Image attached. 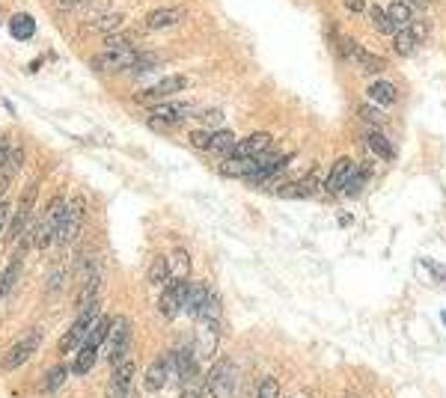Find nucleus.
Segmentation results:
<instances>
[{
    "label": "nucleus",
    "instance_id": "nucleus-1",
    "mask_svg": "<svg viewBox=\"0 0 446 398\" xmlns=\"http://www.w3.org/2000/svg\"><path fill=\"white\" fill-rule=\"evenodd\" d=\"M238 386H241L238 366L229 357H223L211 366V372L202 384V395L205 398H238Z\"/></svg>",
    "mask_w": 446,
    "mask_h": 398
},
{
    "label": "nucleus",
    "instance_id": "nucleus-2",
    "mask_svg": "<svg viewBox=\"0 0 446 398\" xmlns=\"http://www.w3.org/2000/svg\"><path fill=\"white\" fill-rule=\"evenodd\" d=\"M193 113H196V107L191 102H164V104L152 107L149 125L155 131H167V128H176V125H182L185 119H191Z\"/></svg>",
    "mask_w": 446,
    "mask_h": 398
},
{
    "label": "nucleus",
    "instance_id": "nucleus-3",
    "mask_svg": "<svg viewBox=\"0 0 446 398\" xmlns=\"http://www.w3.org/2000/svg\"><path fill=\"white\" fill-rule=\"evenodd\" d=\"M62 208H66V196H54L51 205L45 208V214L39 217V223H33V241H36V247H48V244H54V235H57Z\"/></svg>",
    "mask_w": 446,
    "mask_h": 398
},
{
    "label": "nucleus",
    "instance_id": "nucleus-4",
    "mask_svg": "<svg viewBox=\"0 0 446 398\" xmlns=\"http://www.w3.org/2000/svg\"><path fill=\"white\" fill-rule=\"evenodd\" d=\"M80 223H84V199H71L62 208V217H60V226H57V235H54V247H66L78 238L80 232Z\"/></svg>",
    "mask_w": 446,
    "mask_h": 398
},
{
    "label": "nucleus",
    "instance_id": "nucleus-5",
    "mask_svg": "<svg viewBox=\"0 0 446 398\" xmlns=\"http://www.w3.org/2000/svg\"><path fill=\"white\" fill-rule=\"evenodd\" d=\"M39 345H42V330L39 327H33V330H27L24 336H18L15 339V345L6 351V357H3V372H12V368H18V366H24L27 360H30L36 351H39Z\"/></svg>",
    "mask_w": 446,
    "mask_h": 398
},
{
    "label": "nucleus",
    "instance_id": "nucleus-6",
    "mask_svg": "<svg viewBox=\"0 0 446 398\" xmlns=\"http://www.w3.org/2000/svg\"><path fill=\"white\" fill-rule=\"evenodd\" d=\"M107 363L116 366V363H122L125 354H128V345H131V321L128 318H119V321H113V327L110 333H107Z\"/></svg>",
    "mask_w": 446,
    "mask_h": 398
},
{
    "label": "nucleus",
    "instance_id": "nucleus-7",
    "mask_svg": "<svg viewBox=\"0 0 446 398\" xmlns=\"http://www.w3.org/2000/svg\"><path fill=\"white\" fill-rule=\"evenodd\" d=\"M185 283L187 279H169L161 292V301H158V312L164 315L167 321H173L178 312H182V301H185Z\"/></svg>",
    "mask_w": 446,
    "mask_h": 398
},
{
    "label": "nucleus",
    "instance_id": "nucleus-8",
    "mask_svg": "<svg viewBox=\"0 0 446 398\" xmlns=\"http://www.w3.org/2000/svg\"><path fill=\"white\" fill-rule=\"evenodd\" d=\"M131 381H134V363H131V360L116 363L113 375H110V384H107V398H128Z\"/></svg>",
    "mask_w": 446,
    "mask_h": 398
},
{
    "label": "nucleus",
    "instance_id": "nucleus-9",
    "mask_svg": "<svg viewBox=\"0 0 446 398\" xmlns=\"http://www.w3.org/2000/svg\"><path fill=\"white\" fill-rule=\"evenodd\" d=\"M185 86H187V78L176 75V78H167V80H161V84H155V86H149V89H143V93H137V95H134V102L152 104V102H161V98H169L173 93H178V89H185Z\"/></svg>",
    "mask_w": 446,
    "mask_h": 398
},
{
    "label": "nucleus",
    "instance_id": "nucleus-10",
    "mask_svg": "<svg viewBox=\"0 0 446 398\" xmlns=\"http://www.w3.org/2000/svg\"><path fill=\"white\" fill-rule=\"evenodd\" d=\"M140 60V51H134V48H113V51H107L102 54V57L95 60V66L98 69H107V71H119V69H134V62Z\"/></svg>",
    "mask_w": 446,
    "mask_h": 398
},
{
    "label": "nucleus",
    "instance_id": "nucleus-11",
    "mask_svg": "<svg viewBox=\"0 0 446 398\" xmlns=\"http://www.w3.org/2000/svg\"><path fill=\"white\" fill-rule=\"evenodd\" d=\"M185 21V9L182 6H161L152 9L146 15V27L149 30H167V27H176Z\"/></svg>",
    "mask_w": 446,
    "mask_h": 398
},
{
    "label": "nucleus",
    "instance_id": "nucleus-12",
    "mask_svg": "<svg viewBox=\"0 0 446 398\" xmlns=\"http://www.w3.org/2000/svg\"><path fill=\"white\" fill-rule=\"evenodd\" d=\"M211 288L202 285V283H185V301H182V309L191 315V318H200L205 301H209Z\"/></svg>",
    "mask_w": 446,
    "mask_h": 398
},
{
    "label": "nucleus",
    "instance_id": "nucleus-13",
    "mask_svg": "<svg viewBox=\"0 0 446 398\" xmlns=\"http://www.w3.org/2000/svg\"><path fill=\"white\" fill-rule=\"evenodd\" d=\"M268 146H271V137H268L265 131H256V134H250L247 140L235 143V149H232V158H259Z\"/></svg>",
    "mask_w": 446,
    "mask_h": 398
},
{
    "label": "nucleus",
    "instance_id": "nucleus-14",
    "mask_svg": "<svg viewBox=\"0 0 446 398\" xmlns=\"http://www.w3.org/2000/svg\"><path fill=\"white\" fill-rule=\"evenodd\" d=\"M351 169H354L351 158H339V161H333V167H330V173H327V178H325L327 194H342L348 176H351Z\"/></svg>",
    "mask_w": 446,
    "mask_h": 398
},
{
    "label": "nucleus",
    "instance_id": "nucleus-15",
    "mask_svg": "<svg viewBox=\"0 0 446 398\" xmlns=\"http://www.w3.org/2000/svg\"><path fill=\"white\" fill-rule=\"evenodd\" d=\"M146 390L149 393H161L164 386L169 384V354L167 357H158L155 363L149 366V372H146Z\"/></svg>",
    "mask_w": 446,
    "mask_h": 398
},
{
    "label": "nucleus",
    "instance_id": "nucleus-16",
    "mask_svg": "<svg viewBox=\"0 0 446 398\" xmlns=\"http://www.w3.org/2000/svg\"><path fill=\"white\" fill-rule=\"evenodd\" d=\"M366 95H369V102H372V104L387 107V104H392V102L399 98V89H396V84H392V80L381 78V80H372L369 89H366Z\"/></svg>",
    "mask_w": 446,
    "mask_h": 398
},
{
    "label": "nucleus",
    "instance_id": "nucleus-17",
    "mask_svg": "<svg viewBox=\"0 0 446 398\" xmlns=\"http://www.w3.org/2000/svg\"><path fill=\"white\" fill-rule=\"evenodd\" d=\"M316 185H318L316 176H301V178H294V182L283 185L277 194H280L283 199H309L312 194H316Z\"/></svg>",
    "mask_w": 446,
    "mask_h": 398
},
{
    "label": "nucleus",
    "instance_id": "nucleus-18",
    "mask_svg": "<svg viewBox=\"0 0 446 398\" xmlns=\"http://www.w3.org/2000/svg\"><path fill=\"white\" fill-rule=\"evenodd\" d=\"M220 173L226 178H250L256 173V158H223Z\"/></svg>",
    "mask_w": 446,
    "mask_h": 398
},
{
    "label": "nucleus",
    "instance_id": "nucleus-19",
    "mask_svg": "<svg viewBox=\"0 0 446 398\" xmlns=\"http://www.w3.org/2000/svg\"><path fill=\"white\" fill-rule=\"evenodd\" d=\"M113 327V318L110 315H98L95 324L86 330V336H84V345L86 348H95V351H102V345L107 342V333H110Z\"/></svg>",
    "mask_w": 446,
    "mask_h": 398
},
{
    "label": "nucleus",
    "instance_id": "nucleus-20",
    "mask_svg": "<svg viewBox=\"0 0 446 398\" xmlns=\"http://www.w3.org/2000/svg\"><path fill=\"white\" fill-rule=\"evenodd\" d=\"M235 134L229 128H218L211 134V143H209V155H218V158H232V149H235Z\"/></svg>",
    "mask_w": 446,
    "mask_h": 398
},
{
    "label": "nucleus",
    "instance_id": "nucleus-21",
    "mask_svg": "<svg viewBox=\"0 0 446 398\" xmlns=\"http://www.w3.org/2000/svg\"><path fill=\"white\" fill-rule=\"evenodd\" d=\"M366 146L372 149V155H378V158H384V161H392V158H396V149H392V143L384 137L378 128L366 131Z\"/></svg>",
    "mask_w": 446,
    "mask_h": 398
},
{
    "label": "nucleus",
    "instance_id": "nucleus-22",
    "mask_svg": "<svg viewBox=\"0 0 446 398\" xmlns=\"http://www.w3.org/2000/svg\"><path fill=\"white\" fill-rule=\"evenodd\" d=\"M218 348V324L211 321H200V357L209 360Z\"/></svg>",
    "mask_w": 446,
    "mask_h": 398
},
{
    "label": "nucleus",
    "instance_id": "nucleus-23",
    "mask_svg": "<svg viewBox=\"0 0 446 398\" xmlns=\"http://www.w3.org/2000/svg\"><path fill=\"white\" fill-rule=\"evenodd\" d=\"M9 33H12L18 42H27V39H33V33H36V21L30 15H12V21H9Z\"/></svg>",
    "mask_w": 446,
    "mask_h": 398
},
{
    "label": "nucleus",
    "instance_id": "nucleus-24",
    "mask_svg": "<svg viewBox=\"0 0 446 398\" xmlns=\"http://www.w3.org/2000/svg\"><path fill=\"white\" fill-rule=\"evenodd\" d=\"M187 270H191V256L185 247H176L169 259V279H187Z\"/></svg>",
    "mask_w": 446,
    "mask_h": 398
},
{
    "label": "nucleus",
    "instance_id": "nucleus-25",
    "mask_svg": "<svg viewBox=\"0 0 446 398\" xmlns=\"http://www.w3.org/2000/svg\"><path fill=\"white\" fill-rule=\"evenodd\" d=\"M69 372H71V368H69L66 363H57L48 375H45V381H42V393H57V390H62V384H66Z\"/></svg>",
    "mask_w": 446,
    "mask_h": 398
},
{
    "label": "nucleus",
    "instance_id": "nucleus-26",
    "mask_svg": "<svg viewBox=\"0 0 446 398\" xmlns=\"http://www.w3.org/2000/svg\"><path fill=\"white\" fill-rule=\"evenodd\" d=\"M95 360H98V351H95V348L80 345V348L75 351V363H71V372H75V375H86L89 368L95 366Z\"/></svg>",
    "mask_w": 446,
    "mask_h": 398
},
{
    "label": "nucleus",
    "instance_id": "nucleus-27",
    "mask_svg": "<svg viewBox=\"0 0 446 398\" xmlns=\"http://www.w3.org/2000/svg\"><path fill=\"white\" fill-rule=\"evenodd\" d=\"M387 15H390V21H392V27H396V30L414 24V6H410V3H392L387 9Z\"/></svg>",
    "mask_w": 446,
    "mask_h": 398
},
{
    "label": "nucleus",
    "instance_id": "nucleus-28",
    "mask_svg": "<svg viewBox=\"0 0 446 398\" xmlns=\"http://www.w3.org/2000/svg\"><path fill=\"white\" fill-rule=\"evenodd\" d=\"M366 178H369V167H354L351 176H348V182H345V187H342V194L345 196H357V194L363 191Z\"/></svg>",
    "mask_w": 446,
    "mask_h": 398
},
{
    "label": "nucleus",
    "instance_id": "nucleus-29",
    "mask_svg": "<svg viewBox=\"0 0 446 398\" xmlns=\"http://www.w3.org/2000/svg\"><path fill=\"white\" fill-rule=\"evenodd\" d=\"M392 36H396V51L401 54V57H410V54L419 48V39L408 30V27H401V30H396Z\"/></svg>",
    "mask_w": 446,
    "mask_h": 398
},
{
    "label": "nucleus",
    "instance_id": "nucleus-30",
    "mask_svg": "<svg viewBox=\"0 0 446 398\" xmlns=\"http://www.w3.org/2000/svg\"><path fill=\"white\" fill-rule=\"evenodd\" d=\"M18 268H21V256H15L12 259V265H9L6 270H0V301L12 292V285H15V279H18Z\"/></svg>",
    "mask_w": 446,
    "mask_h": 398
},
{
    "label": "nucleus",
    "instance_id": "nucleus-31",
    "mask_svg": "<svg viewBox=\"0 0 446 398\" xmlns=\"http://www.w3.org/2000/svg\"><path fill=\"white\" fill-rule=\"evenodd\" d=\"M149 283H152V285H167V283H169V259L158 256L155 261H152V268H149Z\"/></svg>",
    "mask_w": 446,
    "mask_h": 398
},
{
    "label": "nucleus",
    "instance_id": "nucleus-32",
    "mask_svg": "<svg viewBox=\"0 0 446 398\" xmlns=\"http://www.w3.org/2000/svg\"><path fill=\"white\" fill-rule=\"evenodd\" d=\"M354 62L360 66L363 71H381L384 66H387V60L384 57H378V54H369V51H357V57H354Z\"/></svg>",
    "mask_w": 446,
    "mask_h": 398
},
{
    "label": "nucleus",
    "instance_id": "nucleus-33",
    "mask_svg": "<svg viewBox=\"0 0 446 398\" xmlns=\"http://www.w3.org/2000/svg\"><path fill=\"white\" fill-rule=\"evenodd\" d=\"M369 15H372V24L378 27V33H387V36L396 33V27H392L390 15H387V9H381V6H369Z\"/></svg>",
    "mask_w": 446,
    "mask_h": 398
},
{
    "label": "nucleus",
    "instance_id": "nucleus-34",
    "mask_svg": "<svg viewBox=\"0 0 446 398\" xmlns=\"http://www.w3.org/2000/svg\"><path fill=\"white\" fill-rule=\"evenodd\" d=\"M357 113H360L366 122H372V125H384V122H387V116H384V110L378 104H360V110H357Z\"/></svg>",
    "mask_w": 446,
    "mask_h": 398
},
{
    "label": "nucleus",
    "instance_id": "nucleus-35",
    "mask_svg": "<svg viewBox=\"0 0 446 398\" xmlns=\"http://www.w3.org/2000/svg\"><path fill=\"white\" fill-rule=\"evenodd\" d=\"M256 398H280V384H277L274 377H265V381L259 384Z\"/></svg>",
    "mask_w": 446,
    "mask_h": 398
},
{
    "label": "nucleus",
    "instance_id": "nucleus-36",
    "mask_svg": "<svg viewBox=\"0 0 446 398\" xmlns=\"http://www.w3.org/2000/svg\"><path fill=\"white\" fill-rule=\"evenodd\" d=\"M211 134H214V128H205V131H193L191 134V143H193V146L196 149H209V143H211Z\"/></svg>",
    "mask_w": 446,
    "mask_h": 398
},
{
    "label": "nucleus",
    "instance_id": "nucleus-37",
    "mask_svg": "<svg viewBox=\"0 0 446 398\" xmlns=\"http://www.w3.org/2000/svg\"><path fill=\"white\" fill-rule=\"evenodd\" d=\"M200 395H202V384L196 381V377H193V381H187V384H182V398H200Z\"/></svg>",
    "mask_w": 446,
    "mask_h": 398
},
{
    "label": "nucleus",
    "instance_id": "nucleus-38",
    "mask_svg": "<svg viewBox=\"0 0 446 398\" xmlns=\"http://www.w3.org/2000/svg\"><path fill=\"white\" fill-rule=\"evenodd\" d=\"M419 268H428V270H432V277L437 279V283H443V279H446V268L437 265V261H419Z\"/></svg>",
    "mask_w": 446,
    "mask_h": 398
},
{
    "label": "nucleus",
    "instance_id": "nucleus-39",
    "mask_svg": "<svg viewBox=\"0 0 446 398\" xmlns=\"http://www.w3.org/2000/svg\"><path fill=\"white\" fill-rule=\"evenodd\" d=\"M9 158H12V149H9V140H6V137H0V169H6Z\"/></svg>",
    "mask_w": 446,
    "mask_h": 398
},
{
    "label": "nucleus",
    "instance_id": "nucleus-40",
    "mask_svg": "<svg viewBox=\"0 0 446 398\" xmlns=\"http://www.w3.org/2000/svg\"><path fill=\"white\" fill-rule=\"evenodd\" d=\"M200 119H202L205 125H220L223 116H220V110H202V113H200Z\"/></svg>",
    "mask_w": 446,
    "mask_h": 398
},
{
    "label": "nucleus",
    "instance_id": "nucleus-41",
    "mask_svg": "<svg viewBox=\"0 0 446 398\" xmlns=\"http://www.w3.org/2000/svg\"><path fill=\"white\" fill-rule=\"evenodd\" d=\"M6 223H9V205L0 202V232L6 229Z\"/></svg>",
    "mask_w": 446,
    "mask_h": 398
},
{
    "label": "nucleus",
    "instance_id": "nucleus-42",
    "mask_svg": "<svg viewBox=\"0 0 446 398\" xmlns=\"http://www.w3.org/2000/svg\"><path fill=\"white\" fill-rule=\"evenodd\" d=\"M345 6H348V12H357V15L366 12V9H363V0H345Z\"/></svg>",
    "mask_w": 446,
    "mask_h": 398
},
{
    "label": "nucleus",
    "instance_id": "nucleus-43",
    "mask_svg": "<svg viewBox=\"0 0 446 398\" xmlns=\"http://www.w3.org/2000/svg\"><path fill=\"white\" fill-rule=\"evenodd\" d=\"M60 3H62V6H66V9H78V6H84V3H86V0H60Z\"/></svg>",
    "mask_w": 446,
    "mask_h": 398
},
{
    "label": "nucleus",
    "instance_id": "nucleus-44",
    "mask_svg": "<svg viewBox=\"0 0 446 398\" xmlns=\"http://www.w3.org/2000/svg\"><path fill=\"white\" fill-rule=\"evenodd\" d=\"M414 3H428V0H414Z\"/></svg>",
    "mask_w": 446,
    "mask_h": 398
},
{
    "label": "nucleus",
    "instance_id": "nucleus-45",
    "mask_svg": "<svg viewBox=\"0 0 446 398\" xmlns=\"http://www.w3.org/2000/svg\"><path fill=\"white\" fill-rule=\"evenodd\" d=\"M292 398H303V395H292Z\"/></svg>",
    "mask_w": 446,
    "mask_h": 398
},
{
    "label": "nucleus",
    "instance_id": "nucleus-46",
    "mask_svg": "<svg viewBox=\"0 0 446 398\" xmlns=\"http://www.w3.org/2000/svg\"><path fill=\"white\" fill-rule=\"evenodd\" d=\"M348 398H351V395H348Z\"/></svg>",
    "mask_w": 446,
    "mask_h": 398
}]
</instances>
